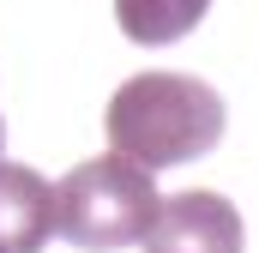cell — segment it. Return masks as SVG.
Returning <instances> with one entry per match:
<instances>
[{
  "mask_svg": "<svg viewBox=\"0 0 259 253\" xmlns=\"http://www.w3.org/2000/svg\"><path fill=\"white\" fill-rule=\"evenodd\" d=\"M0 253H6V247H0Z\"/></svg>",
  "mask_w": 259,
  "mask_h": 253,
  "instance_id": "cell-7",
  "label": "cell"
},
{
  "mask_svg": "<svg viewBox=\"0 0 259 253\" xmlns=\"http://www.w3.org/2000/svg\"><path fill=\"white\" fill-rule=\"evenodd\" d=\"M157 169L133 163L127 151L91 157L66 175L55 199H61V235L84 253H115V247H139L151 217H157Z\"/></svg>",
  "mask_w": 259,
  "mask_h": 253,
  "instance_id": "cell-2",
  "label": "cell"
},
{
  "mask_svg": "<svg viewBox=\"0 0 259 253\" xmlns=\"http://www.w3.org/2000/svg\"><path fill=\"white\" fill-rule=\"evenodd\" d=\"M211 12V0H115V24L127 43H181L199 18Z\"/></svg>",
  "mask_w": 259,
  "mask_h": 253,
  "instance_id": "cell-5",
  "label": "cell"
},
{
  "mask_svg": "<svg viewBox=\"0 0 259 253\" xmlns=\"http://www.w3.org/2000/svg\"><path fill=\"white\" fill-rule=\"evenodd\" d=\"M61 229V199L30 163H0V247L42 253Z\"/></svg>",
  "mask_w": 259,
  "mask_h": 253,
  "instance_id": "cell-4",
  "label": "cell"
},
{
  "mask_svg": "<svg viewBox=\"0 0 259 253\" xmlns=\"http://www.w3.org/2000/svg\"><path fill=\"white\" fill-rule=\"evenodd\" d=\"M145 253H241V211L223 193H175L157 205Z\"/></svg>",
  "mask_w": 259,
  "mask_h": 253,
  "instance_id": "cell-3",
  "label": "cell"
},
{
  "mask_svg": "<svg viewBox=\"0 0 259 253\" xmlns=\"http://www.w3.org/2000/svg\"><path fill=\"white\" fill-rule=\"evenodd\" d=\"M0 145H6V121H0Z\"/></svg>",
  "mask_w": 259,
  "mask_h": 253,
  "instance_id": "cell-6",
  "label": "cell"
},
{
  "mask_svg": "<svg viewBox=\"0 0 259 253\" xmlns=\"http://www.w3.org/2000/svg\"><path fill=\"white\" fill-rule=\"evenodd\" d=\"M223 121H229L223 97L187 72H139L109 97V115H103L109 145L145 169H175L217 151Z\"/></svg>",
  "mask_w": 259,
  "mask_h": 253,
  "instance_id": "cell-1",
  "label": "cell"
}]
</instances>
